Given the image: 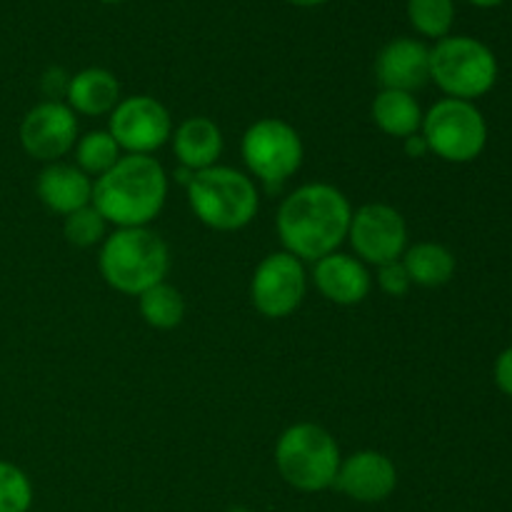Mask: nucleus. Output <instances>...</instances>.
<instances>
[{
  "mask_svg": "<svg viewBox=\"0 0 512 512\" xmlns=\"http://www.w3.org/2000/svg\"><path fill=\"white\" fill-rule=\"evenodd\" d=\"M353 205L343 190L328 183H305L280 203L275 228L285 253L303 263H318L338 253L348 240Z\"/></svg>",
  "mask_w": 512,
  "mask_h": 512,
  "instance_id": "1",
  "label": "nucleus"
},
{
  "mask_svg": "<svg viewBox=\"0 0 512 512\" xmlns=\"http://www.w3.org/2000/svg\"><path fill=\"white\" fill-rule=\"evenodd\" d=\"M168 200V173L153 155H123L93 180V205L115 228H148Z\"/></svg>",
  "mask_w": 512,
  "mask_h": 512,
  "instance_id": "2",
  "label": "nucleus"
},
{
  "mask_svg": "<svg viewBox=\"0 0 512 512\" xmlns=\"http://www.w3.org/2000/svg\"><path fill=\"white\" fill-rule=\"evenodd\" d=\"M98 268L110 288L138 298L165 280L170 270V248L150 228H115L100 245Z\"/></svg>",
  "mask_w": 512,
  "mask_h": 512,
  "instance_id": "3",
  "label": "nucleus"
},
{
  "mask_svg": "<svg viewBox=\"0 0 512 512\" xmlns=\"http://www.w3.org/2000/svg\"><path fill=\"white\" fill-rule=\"evenodd\" d=\"M185 190L195 218L218 233L243 230L258 215V188L248 175L228 165H213L193 173Z\"/></svg>",
  "mask_w": 512,
  "mask_h": 512,
  "instance_id": "4",
  "label": "nucleus"
},
{
  "mask_svg": "<svg viewBox=\"0 0 512 512\" xmlns=\"http://www.w3.org/2000/svg\"><path fill=\"white\" fill-rule=\"evenodd\" d=\"M338 443L315 423H295L275 443V468L290 488L300 493H323L333 488L340 468Z\"/></svg>",
  "mask_w": 512,
  "mask_h": 512,
  "instance_id": "5",
  "label": "nucleus"
},
{
  "mask_svg": "<svg viewBox=\"0 0 512 512\" xmlns=\"http://www.w3.org/2000/svg\"><path fill=\"white\" fill-rule=\"evenodd\" d=\"M500 65L490 45L473 35H448L430 48V80L445 98L478 100L498 83Z\"/></svg>",
  "mask_w": 512,
  "mask_h": 512,
  "instance_id": "6",
  "label": "nucleus"
},
{
  "mask_svg": "<svg viewBox=\"0 0 512 512\" xmlns=\"http://www.w3.org/2000/svg\"><path fill=\"white\" fill-rule=\"evenodd\" d=\"M420 135L428 150L445 163H473L488 145V123L470 100L443 98L423 113Z\"/></svg>",
  "mask_w": 512,
  "mask_h": 512,
  "instance_id": "7",
  "label": "nucleus"
},
{
  "mask_svg": "<svg viewBox=\"0 0 512 512\" xmlns=\"http://www.w3.org/2000/svg\"><path fill=\"white\" fill-rule=\"evenodd\" d=\"M250 175L278 190L288 183L303 165V140L300 133L283 118H260L243 133L240 143Z\"/></svg>",
  "mask_w": 512,
  "mask_h": 512,
  "instance_id": "8",
  "label": "nucleus"
},
{
  "mask_svg": "<svg viewBox=\"0 0 512 512\" xmlns=\"http://www.w3.org/2000/svg\"><path fill=\"white\" fill-rule=\"evenodd\" d=\"M308 293V275L303 260L295 255L270 253L255 268L250 280V303L263 318L280 320L293 315Z\"/></svg>",
  "mask_w": 512,
  "mask_h": 512,
  "instance_id": "9",
  "label": "nucleus"
},
{
  "mask_svg": "<svg viewBox=\"0 0 512 512\" xmlns=\"http://www.w3.org/2000/svg\"><path fill=\"white\" fill-rule=\"evenodd\" d=\"M108 133L125 155H153L170 143L173 118L168 108L153 95H130L120 98L108 118Z\"/></svg>",
  "mask_w": 512,
  "mask_h": 512,
  "instance_id": "10",
  "label": "nucleus"
},
{
  "mask_svg": "<svg viewBox=\"0 0 512 512\" xmlns=\"http://www.w3.org/2000/svg\"><path fill=\"white\" fill-rule=\"evenodd\" d=\"M348 240L355 250V258L378 268L403 258L408 250V225L393 205L368 203L353 210Z\"/></svg>",
  "mask_w": 512,
  "mask_h": 512,
  "instance_id": "11",
  "label": "nucleus"
},
{
  "mask_svg": "<svg viewBox=\"0 0 512 512\" xmlns=\"http://www.w3.org/2000/svg\"><path fill=\"white\" fill-rule=\"evenodd\" d=\"M25 153L40 163H60L78 143V118L58 100H43L25 113L18 130Z\"/></svg>",
  "mask_w": 512,
  "mask_h": 512,
  "instance_id": "12",
  "label": "nucleus"
},
{
  "mask_svg": "<svg viewBox=\"0 0 512 512\" xmlns=\"http://www.w3.org/2000/svg\"><path fill=\"white\" fill-rule=\"evenodd\" d=\"M333 488L355 503H383L398 488V468L385 453L358 450L340 460Z\"/></svg>",
  "mask_w": 512,
  "mask_h": 512,
  "instance_id": "13",
  "label": "nucleus"
},
{
  "mask_svg": "<svg viewBox=\"0 0 512 512\" xmlns=\"http://www.w3.org/2000/svg\"><path fill=\"white\" fill-rule=\"evenodd\" d=\"M375 80L380 90L415 95L430 83V48L415 38L390 40L375 58Z\"/></svg>",
  "mask_w": 512,
  "mask_h": 512,
  "instance_id": "14",
  "label": "nucleus"
},
{
  "mask_svg": "<svg viewBox=\"0 0 512 512\" xmlns=\"http://www.w3.org/2000/svg\"><path fill=\"white\" fill-rule=\"evenodd\" d=\"M313 283L325 300L345 308L363 303L373 288L368 265L345 253H330L320 258L313 268Z\"/></svg>",
  "mask_w": 512,
  "mask_h": 512,
  "instance_id": "15",
  "label": "nucleus"
},
{
  "mask_svg": "<svg viewBox=\"0 0 512 512\" xmlns=\"http://www.w3.org/2000/svg\"><path fill=\"white\" fill-rule=\"evenodd\" d=\"M38 200L58 215H70L85 208L93 200V178L83 173L78 165L48 163L35 180Z\"/></svg>",
  "mask_w": 512,
  "mask_h": 512,
  "instance_id": "16",
  "label": "nucleus"
},
{
  "mask_svg": "<svg viewBox=\"0 0 512 512\" xmlns=\"http://www.w3.org/2000/svg\"><path fill=\"white\" fill-rule=\"evenodd\" d=\"M170 143H173V153L180 168H188L193 173L218 165L225 145L220 128L205 115L185 118L178 128H173Z\"/></svg>",
  "mask_w": 512,
  "mask_h": 512,
  "instance_id": "17",
  "label": "nucleus"
},
{
  "mask_svg": "<svg viewBox=\"0 0 512 512\" xmlns=\"http://www.w3.org/2000/svg\"><path fill=\"white\" fill-rule=\"evenodd\" d=\"M120 103V83L110 70L105 68H85L80 73L70 75L68 95L65 105L75 115H110L115 105Z\"/></svg>",
  "mask_w": 512,
  "mask_h": 512,
  "instance_id": "18",
  "label": "nucleus"
},
{
  "mask_svg": "<svg viewBox=\"0 0 512 512\" xmlns=\"http://www.w3.org/2000/svg\"><path fill=\"white\" fill-rule=\"evenodd\" d=\"M370 115H373V123L390 138L405 140L420 133V125H423L420 103L413 93H403V90H380L370 105Z\"/></svg>",
  "mask_w": 512,
  "mask_h": 512,
  "instance_id": "19",
  "label": "nucleus"
},
{
  "mask_svg": "<svg viewBox=\"0 0 512 512\" xmlns=\"http://www.w3.org/2000/svg\"><path fill=\"white\" fill-rule=\"evenodd\" d=\"M403 265L410 275V283L420 288H440L450 283L455 275V255L445 245L423 240V243L408 245L403 253Z\"/></svg>",
  "mask_w": 512,
  "mask_h": 512,
  "instance_id": "20",
  "label": "nucleus"
},
{
  "mask_svg": "<svg viewBox=\"0 0 512 512\" xmlns=\"http://www.w3.org/2000/svg\"><path fill=\"white\" fill-rule=\"evenodd\" d=\"M138 310L150 328L173 330L185 318V298L178 288L163 280L138 295Z\"/></svg>",
  "mask_w": 512,
  "mask_h": 512,
  "instance_id": "21",
  "label": "nucleus"
},
{
  "mask_svg": "<svg viewBox=\"0 0 512 512\" xmlns=\"http://www.w3.org/2000/svg\"><path fill=\"white\" fill-rule=\"evenodd\" d=\"M73 150L75 165L93 180L100 178L103 173H108V170L123 158V150H120V145L115 143V138L108 130H90L83 138H78Z\"/></svg>",
  "mask_w": 512,
  "mask_h": 512,
  "instance_id": "22",
  "label": "nucleus"
},
{
  "mask_svg": "<svg viewBox=\"0 0 512 512\" xmlns=\"http://www.w3.org/2000/svg\"><path fill=\"white\" fill-rule=\"evenodd\" d=\"M405 13L423 38H433L438 43L453 30L455 0H408Z\"/></svg>",
  "mask_w": 512,
  "mask_h": 512,
  "instance_id": "23",
  "label": "nucleus"
},
{
  "mask_svg": "<svg viewBox=\"0 0 512 512\" xmlns=\"http://www.w3.org/2000/svg\"><path fill=\"white\" fill-rule=\"evenodd\" d=\"M63 233L65 240L75 248H95L108 238V223L93 205H85V208L65 215Z\"/></svg>",
  "mask_w": 512,
  "mask_h": 512,
  "instance_id": "24",
  "label": "nucleus"
},
{
  "mask_svg": "<svg viewBox=\"0 0 512 512\" xmlns=\"http://www.w3.org/2000/svg\"><path fill=\"white\" fill-rule=\"evenodd\" d=\"M33 505V483L18 465L0 460V512H28Z\"/></svg>",
  "mask_w": 512,
  "mask_h": 512,
  "instance_id": "25",
  "label": "nucleus"
},
{
  "mask_svg": "<svg viewBox=\"0 0 512 512\" xmlns=\"http://www.w3.org/2000/svg\"><path fill=\"white\" fill-rule=\"evenodd\" d=\"M378 285L385 295H390V298H403V295H408L413 283H410V275L408 270H405L403 260L378 265Z\"/></svg>",
  "mask_w": 512,
  "mask_h": 512,
  "instance_id": "26",
  "label": "nucleus"
},
{
  "mask_svg": "<svg viewBox=\"0 0 512 512\" xmlns=\"http://www.w3.org/2000/svg\"><path fill=\"white\" fill-rule=\"evenodd\" d=\"M70 75L63 68H48L40 78V90H43L45 100H58L63 103V98L68 95Z\"/></svg>",
  "mask_w": 512,
  "mask_h": 512,
  "instance_id": "27",
  "label": "nucleus"
},
{
  "mask_svg": "<svg viewBox=\"0 0 512 512\" xmlns=\"http://www.w3.org/2000/svg\"><path fill=\"white\" fill-rule=\"evenodd\" d=\"M493 378L500 393H505L508 398H512V345L510 348H505L503 353L498 355V360H495Z\"/></svg>",
  "mask_w": 512,
  "mask_h": 512,
  "instance_id": "28",
  "label": "nucleus"
},
{
  "mask_svg": "<svg viewBox=\"0 0 512 512\" xmlns=\"http://www.w3.org/2000/svg\"><path fill=\"white\" fill-rule=\"evenodd\" d=\"M405 153H408V158H425L430 150H428V143H425L423 135L415 133V135H410V138H405Z\"/></svg>",
  "mask_w": 512,
  "mask_h": 512,
  "instance_id": "29",
  "label": "nucleus"
},
{
  "mask_svg": "<svg viewBox=\"0 0 512 512\" xmlns=\"http://www.w3.org/2000/svg\"><path fill=\"white\" fill-rule=\"evenodd\" d=\"M290 5H298V8H318V5L330 3V0H288Z\"/></svg>",
  "mask_w": 512,
  "mask_h": 512,
  "instance_id": "30",
  "label": "nucleus"
},
{
  "mask_svg": "<svg viewBox=\"0 0 512 512\" xmlns=\"http://www.w3.org/2000/svg\"><path fill=\"white\" fill-rule=\"evenodd\" d=\"M468 3H473L475 8H498L505 0H468Z\"/></svg>",
  "mask_w": 512,
  "mask_h": 512,
  "instance_id": "31",
  "label": "nucleus"
},
{
  "mask_svg": "<svg viewBox=\"0 0 512 512\" xmlns=\"http://www.w3.org/2000/svg\"><path fill=\"white\" fill-rule=\"evenodd\" d=\"M225 512H253V510H248V508H243V505H235V508H228Z\"/></svg>",
  "mask_w": 512,
  "mask_h": 512,
  "instance_id": "32",
  "label": "nucleus"
},
{
  "mask_svg": "<svg viewBox=\"0 0 512 512\" xmlns=\"http://www.w3.org/2000/svg\"><path fill=\"white\" fill-rule=\"evenodd\" d=\"M98 3H125V0H98Z\"/></svg>",
  "mask_w": 512,
  "mask_h": 512,
  "instance_id": "33",
  "label": "nucleus"
}]
</instances>
